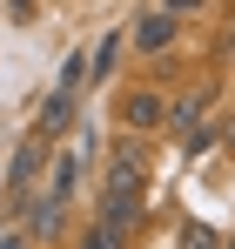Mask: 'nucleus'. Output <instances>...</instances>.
Wrapping results in <instances>:
<instances>
[{"label":"nucleus","instance_id":"14","mask_svg":"<svg viewBox=\"0 0 235 249\" xmlns=\"http://www.w3.org/2000/svg\"><path fill=\"white\" fill-rule=\"evenodd\" d=\"M222 249H235V243H222Z\"/></svg>","mask_w":235,"mask_h":249},{"label":"nucleus","instance_id":"5","mask_svg":"<svg viewBox=\"0 0 235 249\" xmlns=\"http://www.w3.org/2000/svg\"><path fill=\"white\" fill-rule=\"evenodd\" d=\"M94 222H108V229H121V236H134L141 222H148V196H101V215Z\"/></svg>","mask_w":235,"mask_h":249},{"label":"nucleus","instance_id":"15","mask_svg":"<svg viewBox=\"0 0 235 249\" xmlns=\"http://www.w3.org/2000/svg\"><path fill=\"white\" fill-rule=\"evenodd\" d=\"M229 47H235V34H229Z\"/></svg>","mask_w":235,"mask_h":249},{"label":"nucleus","instance_id":"8","mask_svg":"<svg viewBox=\"0 0 235 249\" xmlns=\"http://www.w3.org/2000/svg\"><path fill=\"white\" fill-rule=\"evenodd\" d=\"M81 249H128V236H121V229H108V222H87Z\"/></svg>","mask_w":235,"mask_h":249},{"label":"nucleus","instance_id":"11","mask_svg":"<svg viewBox=\"0 0 235 249\" xmlns=\"http://www.w3.org/2000/svg\"><path fill=\"white\" fill-rule=\"evenodd\" d=\"M7 14H14V20H34V0H14Z\"/></svg>","mask_w":235,"mask_h":249},{"label":"nucleus","instance_id":"3","mask_svg":"<svg viewBox=\"0 0 235 249\" xmlns=\"http://www.w3.org/2000/svg\"><path fill=\"white\" fill-rule=\"evenodd\" d=\"M121 122L134 128V135H155V128L168 122V101L148 94V88H134V94H121Z\"/></svg>","mask_w":235,"mask_h":249},{"label":"nucleus","instance_id":"13","mask_svg":"<svg viewBox=\"0 0 235 249\" xmlns=\"http://www.w3.org/2000/svg\"><path fill=\"white\" fill-rule=\"evenodd\" d=\"M222 135H229V148H235V122H229V128H222Z\"/></svg>","mask_w":235,"mask_h":249},{"label":"nucleus","instance_id":"1","mask_svg":"<svg viewBox=\"0 0 235 249\" xmlns=\"http://www.w3.org/2000/svg\"><path fill=\"white\" fill-rule=\"evenodd\" d=\"M101 196H148V155L115 148L108 155V175H101Z\"/></svg>","mask_w":235,"mask_h":249},{"label":"nucleus","instance_id":"9","mask_svg":"<svg viewBox=\"0 0 235 249\" xmlns=\"http://www.w3.org/2000/svg\"><path fill=\"white\" fill-rule=\"evenodd\" d=\"M182 249H222V236H215L208 222H188V229H182Z\"/></svg>","mask_w":235,"mask_h":249},{"label":"nucleus","instance_id":"2","mask_svg":"<svg viewBox=\"0 0 235 249\" xmlns=\"http://www.w3.org/2000/svg\"><path fill=\"white\" fill-rule=\"evenodd\" d=\"M128 41L141 47V54H168V47H175V14H168V7H148V14H134Z\"/></svg>","mask_w":235,"mask_h":249},{"label":"nucleus","instance_id":"4","mask_svg":"<svg viewBox=\"0 0 235 249\" xmlns=\"http://www.w3.org/2000/svg\"><path fill=\"white\" fill-rule=\"evenodd\" d=\"M40 168H47V148H40V135H27V142L14 148V168H7V196H14V202L27 196V182H34Z\"/></svg>","mask_w":235,"mask_h":249},{"label":"nucleus","instance_id":"6","mask_svg":"<svg viewBox=\"0 0 235 249\" xmlns=\"http://www.w3.org/2000/svg\"><path fill=\"white\" fill-rule=\"evenodd\" d=\"M67 122H74V88H61V94L47 101V115H40V135H67Z\"/></svg>","mask_w":235,"mask_h":249},{"label":"nucleus","instance_id":"12","mask_svg":"<svg viewBox=\"0 0 235 249\" xmlns=\"http://www.w3.org/2000/svg\"><path fill=\"white\" fill-rule=\"evenodd\" d=\"M0 249H27V236H7V243H0Z\"/></svg>","mask_w":235,"mask_h":249},{"label":"nucleus","instance_id":"7","mask_svg":"<svg viewBox=\"0 0 235 249\" xmlns=\"http://www.w3.org/2000/svg\"><path fill=\"white\" fill-rule=\"evenodd\" d=\"M74 182H81V155H61V162H54V196H47V202H54V209H67Z\"/></svg>","mask_w":235,"mask_h":249},{"label":"nucleus","instance_id":"10","mask_svg":"<svg viewBox=\"0 0 235 249\" xmlns=\"http://www.w3.org/2000/svg\"><path fill=\"white\" fill-rule=\"evenodd\" d=\"M161 7H168V14H175V20H182V14H195L201 0H161Z\"/></svg>","mask_w":235,"mask_h":249}]
</instances>
